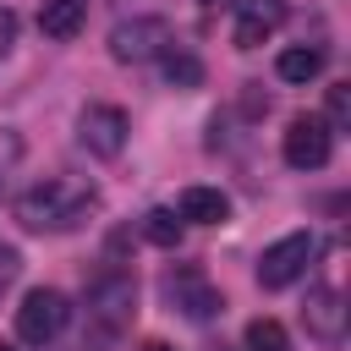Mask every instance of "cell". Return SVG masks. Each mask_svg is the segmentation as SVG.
<instances>
[{
    "label": "cell",
    "mask_w": 351,
    "mask_h": 351,
    "mask_svg": "<svg viewBox=\"0 0 351 351\" xmlns=\"http://www.w3.org/2000/svg\"><path fill=\"white\" fill-rule=\"evenodd\" d=\"M165 296H170V307H176V313H186L192 324H208L214 313H225L219 285H214L203 269H192V263H181V269H170V274H165Z\"/></svg>",
    "instance_id": "cell-5"
},
{
    "label": "cell",
    "mask_w": 351,
    "mask_h": 351,
    "mask_svg": "<svg viewBox=\"0 0 351 351\" xmlns=\"http://www.w3.org/2000/svg\"><path fill=\"white\" fill-rule=\"evenodd\" d=\"M0 351H11V346H0Z\"/></svg>",
    "instance_id": "cell-22"
},
{
    "label": "cell",
    "mask_w": 351,
    "mask_h": 351,
    "mask_svg": "<svg viewBox=\"0 0 351 351\" xmlns=\"http://www.w3.org/2000/svg\"><path fill=\"white\" fill-rule=\"evenodd\" d=\"M132 307H137V280H132V269L104 263V269L88 280V324L99 329V340L121 335V329L132 324Z\"/></svg>",
    "instance_id": "cell-2"
},
{
    "label": "cell",
    "mask_w": 351,
    "mask_h": 351,
    "mask_svg": "<svg viewBox=\"0 0 351 351\" xmlns=\"http://www.w3.org/2000/svg\"><path fill=\"white\" fill-rule=\"evenodd\" d=\"M181 230H186V225L176 219V208H148V214H143V236H148L154 247H165V252L181 247Z\"/></svg>",
    "instance_id": "cell-14"
},
{
    "label": "cell",
    "mask_w": 351,
    "mask_h": 351,
    "mask_svg": "<svg viewBox=\"0 0 351 351\" xmlns=\"http://www.w3.org/2000/svg\"><path fill=\"white\" fill-rule=\"evenodd\" d=\"M274 71H280V82H296V88H307L313 77H324V49H313V44H291V49H280Z\"/></svg>",
    "instance_id": "cell-13"
},
{
    "label": "cell",
    "mask_w": 351,
    "mask_h": 351,
    "mask_svg": "<svg viewBox=\"0 0 351 351\" xmlns=\"http://www.w3.org/2000/svg\"><path fill=\"white\" fill-rule=\"evenodd\" d=\"M302 324H307L313 340L340 346V340H346V296H340L335 285H313L307 302H302Z\"/></svg>",
    "instance_id": "cell-9"
},
{
    "label": "cell",
    "mask_w": 351,
    "mask_h": 351,
    "mask_svg": "<svg viewBox=\"0 0 351 351\" xmlns=\"http://www.w3.org/2000/svg\"><path fill=\"white\" fill-rule=\"evenodd\" d=\"M247 351H291V335L280 318H252L247 324Z\"/></svg>",
    "instance_id": "cell-16"
},
{
    "label": "cell",
    "mask_w": 351,
    "mask_h": 351,
    "mask_svg": "<svg viewBox=\"0 0 351 351\" xmlns=\"http://www.w3.org/2000/svg\"><path fill=\"white\" fill-rule=\"evenodd\" d=\"M11 44H16V11H5V5H0V60L11 55Z\"/></svg>",
    "instance_id": "cell-19"
},
{
    "label": "cell",
    "mask_w": 351,
    "mask_h": 351,
    "mask_svg": "<svg viewBox=\"0 0 351 351\" xmlns=\"http://www.w3.org/2000/svg\"><path fill=\"white\" fill-rule=\"evenodd\" d=\"M16 274H22V252H16L11 241H0V291H11Z\"/></svg>",
    "instance_id": "cell-18"
},
{
    "label": "cell",
    "mask_w": 351,
    "mask_h": 351,
    "mask_svg": "<svg viewBox=\"0 0 351 351\" xmlns=\"http://www.w3.org/2000/svg\"><path fill=\"white\" fill-rule=\"evenodd\" d=\"M88 27V0H44L38 5V33L55 44H71Z\"/></svg>",
    "instance_id": "cell-11"
},
{
    "label": "cell",
    "mask_w": 351,
    "mask_h": 351,
    "mask_svg": "<svg viewBox=\"0 0 351 351\" xmlns=\"http://www.w3.org/2000/svg\"><path fill=\"white\" fill-rule=\"evenodd\" d=\"M170 44H176V33H170L165 16H132V22H115L110 27V55L121 66L159 60V55H170Z\"/></svg>",
    "instance_id": "cell-3"
},
{
    "label": "cell",
    "mask_w": 351,
    "mask_h": 351,
    "mask_svg": "<svg viewBox=\"0 0 351 351\" xmlns=\"http://www.w3.org/2000/svg\"><path fill=\"white\" fill-rule=\"evenodd\" d=\"M66 318H71V302H66L55 285H38V291H27L22 307H16V335H22L27 346H49V340L66 329Z\"/></svg>",
    "instance_id": "cell-6"
},
{
    "label": "cell",
    "mask_w": 351,
    "mask_h": 351,
    "mask_svg": "<svg viewBox=\"0 0 351 351\" xmlns=\"http://www.w3.org/2000/svg\"><path fill=\"white\" fill-rule=\"evenodd\" d=\"M93 203H99L93 186L66 181V176H44L38 186H27L16 197V219H22V230H38V236L44 230H77Z\"/></svg>",
    "instance_id": "cell-1"
},
{
    "label": "cell",
    "mask_w": 351,
    "mask_h": 351,
    "mask_svg": "<svg viewBox=\"0 0 351 351\" xmlns=\"http://www.w3.org/2000/svg\"><path fill=\"white\" fill-rule=\"evenodd\" d=\"M0 192H5V170H0Z\"/></svg>",
    "instance_id": "cell-21"
},
{
    "label": "cell",
    "mask_w": 351,
    "mask_h": 351,
    "mask_svg": "<svg viewBox=\"0 0 351 351\" xmlns=\"http://www.w3.org/2000/svg\"><path fill=\"white\" fill-rule=\"evenodd\" d=\"M176 219H192V225H225L230 219V197L219 186H186L176 197Z\"/></svg>",
    "instance_id": "cell-12"
},
{
    "label": "cell",
    "mask_w": 351,
    "mask_h": 351,
    "mask_svg": "<svg viewBox=\"0 0 351 351\" xmlns=\"http://www.w3.org/2000/svg\"><path fill=\"white\" fill-rule=\"evenodd\" d=\"M313 258H318V236H313V230H291V236H280L274 247H263V258H258V285H263V291H285L291 280L307 274Z\"/></svg>",
    "instance_id": "cell-4"
},
{
    "label": "cell",
    "mask_w": 351,
    "mask_h": 351,
    "mask_svg": "<svg viewBox=\"0 0 351 351\" xmlns=\"http://www.w3.org/2000/svg\"><path fill=\"white\" fill-rule=\"evenodd\" d=\"M143 351H176L170 340H143Z\"/></svg>",
    "instance_id": "cell-20"
},
{
    "label": "cell",
    "mask_w": 351,
    "mask_h": 351,
    "mask_svg": "<svg viewBox=\"0 0 351 351\" xmlns=\"http://www.w3.org/2000/svg\"><path fill=\"white\" fill-rule=\"evenodd\" d=\"M126 132H132V121L121 104H82V115H77V143L93 159H115L126 148Z\"/></svg>",
    "instance_id": "cell-8"
},
{
    "label": "cell",
    "mask_w": 351,
    "mask_h": 351,
    "mask_svg": "<svg viewBox=\"0 0 351 351\" xmlns=\"http://www.w3.org/2000/svg\"><path fill=\"white\" fill-rule=\"evenodd\" d=\"M280 154H285L291 170H324L329 154H335V132H329V121H324V115H291Z\"/></svg>",
    "instance_id": "cell-7"
},
{
    "label": "cell",
    "mask_w": 351,
    "mask_h": 351,
    "mask_svg": "<svg viewBox=\"0 0 351 351\" xmlns=\"http://www.w3.org/2000/svg\"><path fill=\"white\" fill-rule=\"evenodd\" d=\"M324 121H329V132H346V126H351V88H346V82L329 88V115H324Z\"/></svg>",
    "instance_id": "cell-17"
},
{
    "label": "cell",
    "mask_w": 351,
    "mask_h": 351,
    "mask_svg": "<svg viewBox=\"0 0 351 351\" xmlns=\"http://www.w3.org/2000/svg\"><path fill=\"white\" fill-rule=\"evenodd\" d=\"M165 82L170 88H203V60L186 55V49H170L165 55Z\"/></svg>",
    "instance_id": "cell-15"
},
{
    "label": "cell",
    "mask_w": 351,
    "mask_h": 351,
    "mask_svg": "<svg viewBox=\"0 0 351 351\" xmlns=\"http://www.w3.org/2000/svg\"><path fill=\"white\" fill-rule=\"evenodd\" d=\"M280 22H285V0H241L230 38H236V49H258L269 33H280Z\"/></svg>",
    "instance_id": "cell-10"
}]
</instances>
